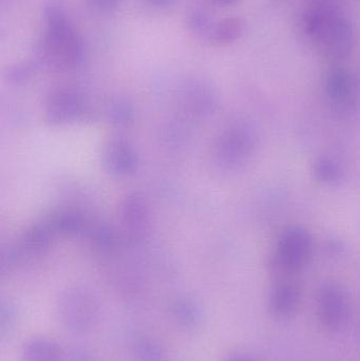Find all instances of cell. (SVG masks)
Returning a JSON list of instances; mask_svg holds the SVG:
<instances>
[{
	"instance_id": "5b68a950",
	"label": "cell",
	"mask_w": 360,
	"mask_h": 361,
	"mask_svg": "<svg viewBox=\"0 0 360 361\" xmlns=\"http://www.w3.org/2000/svg\"><path fill=\"white\" fill-rule=\"evenodd\" d=\"M317 314L323 328L336 332L345 328L350 315V303L346 290L336 283L321 288L317 301Z\"/></svg>"
},
{
	"instance_id": "ba28073f",
	"label": "cell",
	"mask_w": 360,
	"mask_h": 361,
	"mask_svg": "<svg viewBox=\"0 0 360 361\" xmlns=\"http://www.w3.org/2000/svg\"><path fill=\"white\" fill-rule=\"evenodd\" d=\"M302 302V288L295 280L283 277L268 293V307L277 319H287L297 312Z\"/></svg>"
},
{
	"instance_id": "9a60e30c",
	"label": "cell",
	"mask_w": 360,
	"mask_h": 361,
	"mask_svg": "<svg viewBox=\"0 0 360 361\" xmlns=\"http://www.w3.org/2000/svg\"><path fill=\"white\" fill-rule=\"evenodd\" d=\"M87 6L101 14H111L122 6L123 0H85Z\"/></svg>"
},
{
	"instance_id": "7a4b0ae2",
	"label": "cell",
	"mask_w": 360,
	"mask_h": 361,
	"mask_svg": "<svg viewBox=\"0 0 360 361\" xmlns=\"http://www.w3.org/2000/svg\"><path fill=\"white\" fill-rule=\"evenodd\" d=\"M304 31L319 52L331 61H342L350 55L354 32L350 20L340 11L317 8L304 17Z\"/></svg>"
},
{
	"instance_id": "ffe728a7",
	"label": "cell",
	"mask_w": 360,
	"mask_h": 361,
	"mask_svg": "<svg viewBox=\"0 0 360 361\" xmlns=\"http://www.w3.org/2000/svg\"><path fill=\"white\" fill-rule=\"evenodd\" d=\"M211 1L220 4V6H230V4H234L235 2L238 1V0H211Z\"/></svg>"
},
{
	"instance_id": "8fae6325",
	"label": "cell",
	"mask_w": 360,
	"mask_h": 361,
	"mask_svg": "<svg viewBox=\"0 0 360 361\" xmlns=\"http://www.w3.org/2000/svg\"><path fill=\"white\" fill-rule=\"evenodd\" d=\"M173 320L187 330L197 329L203 320L202 310L190 299H180L171 307Z\"/></svg>"
},
{
	"instance_id": "30bf717a",
	"label": "cell",
	"mask_w": 360,
	"mask_h": 361,
	"mask_svg": "<svg viewBox=\"0 0 360 361\" xmlns=\"http://www.w3.org/2000/svg\"><path fill=\"white\" fill-rule=\"evenodd\" d=\"M244 21L238 17H230L213 23L207 39L217 44H228L242 37Z\"/></svg>"
},
{
	"instance_id": "4fadbf2b",
	"label": "cell",
	"mask_w": 360,
	"mask_h": 361,
	"mask_svg": "<svg viewBox=\"0 0 360 361\" xmlns=\"http://www.w3.org/2000/svg\"><path fill=\"white\" fill-rule=\"evenodd\" d=\"M315 179L321 184L336 185L344 178L342 165L330 157H321L313 167Z\"/></svg>"
},
{
	"instance_id": "e0dca14e",
	"label": "cell",
	"mask_w": 360,
	"mask_h": 361,
	"mask_svg": "<svg viewBox=\"0 0 360 361\" xmlns=\"http://www.w3.org/2000/svg\"><path fill=\"white\" fill-rule=\"evenodd\" d=\"M17 316L12 307H2L1 316H0V334L2 338L14 328Z\"/></svg>"
},
{
	"instance_id": "52a82bcc",
	"label": "cell",
	"mask_w": 360,
	"mask_h": 361,
	"mask_svg": "<svg viewBox=\"0 0 360 361\" xmlns=\"http://www.w3.org/2000/svg\"><path fill=\"white\" fill-rule=\"evenodd\" d=\"M325 90L330 103L340 114L351 111L356 103V78L345 68L335 67L328 72Z\"/></svg>"
},
{
	"instance_id": "9c48e42d",
	"label": "cell",
	"mask_w": 360,
	"mask_h": 361,
	"mask_svg": "<svg viewBox=\"0 0 360 361\" xmlns=\"http://www.w3.org/2000/svg\"><path fill=\"white\" fill-rule=\"evenodd\" d=\"M23 361H63L65 349L49 338H33L27 341L21 350Z\"/></svg>"
},
{
	"instance_id": "ac0fdd59",
	"label": "cell",
	"mask_w": 360,
	"mask_h": 361,
	"mask_svg": "<svg viewBox=\"0 0 360 361\" xmlns=\"http://www.w3.org/2000/svg\"><path fill=\"white\" fill-rule=\"evenodd\" d=\"M175 0H146L149 6L156 8H168L173 6Z\"/></svg>"
},
{
	"instance_id": "277c9868",
	"label": "cell",
	"mask_w": 360,
	"mask_h": 361,
	"mask_svg": "<svg viewBox=\"0 0 360 361\" xmlns=\"http://www.w3.org/2000/svg\"><path fill=\"white\" fill-rule=\"evenodd\" d=\"M59 322L70 332L87 334L94 330L101 320L99 301L90 293L73 290L65 293L57 303Z\"/></svg>"
},
{
	"instance_id": "7c38bea8",
	"label": "cell",
	"mask_w": 360,
	"mask_h": 361,
	"mask_svg": "<svg viewBox=\"0 0 360 361\" xmlns=\"http://www.w3.org/2000/svg\"><path fill=\"white\" fill-rule=\"evenodd\" d=\"M131 354L135 361H167L164 348L149 337L139 336L133 339Z\"/></svg>"
},
{
	"instance_id": "8992f818",
	"label": "cell",
	"mask_w": 360,
	"mask_h": 361,
	"mask_svg": "<svg viewBox=\"0 0 360 361\" xmlns=\"http://www.w3.org/2000/svg\"><path fill=\"white\" fill-rule=\"evenodd\" d=\"M258 135L249 124L232 127L226 133L221 143V159L228 166L239 167L245 164L257 149Z\"/></svg>"
},
{
	"instance_id": "5bb4252c",
	"label": "cell",
	"mask_w": 360,
	"mask_h": 361,
	"mask_svg": "<svg viewBox=\"0 0 360 361\" xmlns=\"http://www.w3.org/2000/svg\"><path fill=\"white\" fill-rule=\"evenodd\" d=\"M213 23L202 11L196 10L190 13L187 17V27L190 32L207 39Z\"/></svg>"
},
{
	"instance_id": "6da1fadb",
	"label": "cell",
	"mask_w": 360,
	"mask_h": 361,
	"mask_svg": "<svg viewBox=\"0 0 360 361\" xmlns=\"http://www.w3.org/2000/svg\"><path fill=\"white\" fill-rule=\"evenodd\" d=\"M44 23L40 50L46 61L59 67L77 65L84 48L65 8L56 2H49L42 11Z\"/></svg>"
},
{
	"instance_id": "3957f363",
	"label": "cell",
	"mask_w": 360,
	"mask_h": 361,
	"mask_svg": "<svg viewBox=\"0 0 360 361\" xmlns=\"http://www.w3.org/2000/svg\"><path fill=\"white\" fill-rule=\"evenodd\" d=\"M314 243L308 229L298 225L289 226L281 233L272 258L275 273L292 277L302 271L310 262Z\"/></svg>"
},
{
	"instance_id": "2e32d148",
	"label": "cell",
	"mask_w": 360,
	"mask_h": 361,
	"mask_svg": "<svg viewBox=\"0 0 360 361\" xmlns=\"http://www.w3.org/2000/svg\"><path fill=\"white\" fill-rule=\"evenodd\" d=\"M63 361H99V360L95 354L86 348L72 347L70 349H65Z\"/></svg>"
},
{
	"instance_id": "d6986e66",
	"label": "cell",
	"mask_w": 360,
	"mask_h": 361,
	"mask_svg": "<svg viewBox=\"0 0 360 361\" xmlns=\"http://www.w3.org/2000/svg\"><path fill=\"white\" fill-rule=\"evenodd\" d=\"M223 361H256L251 356L245 355V354L234 353L228 355Z\"/></svg>"
}]
</instances>
